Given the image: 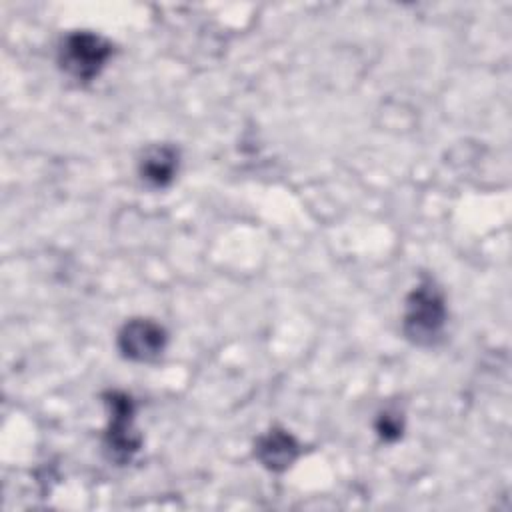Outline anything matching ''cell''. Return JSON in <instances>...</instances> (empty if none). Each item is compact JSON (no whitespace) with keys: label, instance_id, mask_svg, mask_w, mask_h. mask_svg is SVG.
Masks as SVG:
<instances>
[{"label":"cell","instance_id":"cell-2","mask_svg":"<svg viewBox=\"0 0 512 512\" xmlns=\"http://www.w3.org/2000/svg\"><path fill=\"white\" fill-rule=\"evenodd\" d=\"M112 42L92 30L68 32L58 46L60 70L78 84H88L100 76L112 58Z\"/></svg>","mask_w":512,"mask_h":512},{"label":"cell","instance_id":"cell-3","mask_svg":"<svg viewBox=\"0 0 512 512\" xmlns=\"http://www.w3.org/2000/svg\"><path fill=\"white\" fill-rule=\"evenodd\" d=\"M102 400L108 412V424L102 436L104 452L108 460L128 464L142 448V434L134 424V400L122 390H108Z\"/></svg>","mask_w":512,"mask_h":512},{"label":"cell","instance_id":"cell-1","mask_svg":"<svg viewBox=\"0 0 512 512\" xmlns=\"http://www.w3.org/2000/svg\"><path fill=\"white\" fill-rule=\"evenodd\" d=\"M448 308L442 288L432 278H422L406 296L402 332L416 346H434L446 328Z\"/></svg>","mask_w":512,"mask_h":512},{"label":"cell","instance_id":"cell-5","mask_svg":"<svg viewBox=\"0 0 512 512\" xmlns=\"http://www.w3.org/2000/svg\"><path fill=\"white\" fill-rule=\"evenodd\" d=\"M300 456L298 440L284 428L272 426L254 442V458L270 472L288 470Z\"/></svg>","mask_w":512,"mask_h":512},{"label":"cell","instance_id":"cell-6","mask_svg":"<svg viewBox=\"0 0 512 512\" xmlns=\"http://www.w3.org/2000/svg\"><path fill=\"white\" fill-rule=\"evenodd\" d=\"M180 168V150L174 144H150L138 158V176L150 188H166Z\"/></svg>","mask_w":512,"mask_h":512},{"label":"cell","instance_id":"cell-7","mask_svg":"<svg viewBox=\"0 0 512 512\" xmlns=\"http://www.w3.org/2000/svg\"><path fill=\"white\" fill-rule=\"evenodd\" d=\"M374 430L382 442H396L404 432V416L396 408H384L374 420Z\"/></svg>","mask_w":512,"mask_h":512},{"label":"cell","instance_id":"cell-4","mask_svg":"<svg viewBox=\"0 0 512 512\" xmlns=\"http://www.w3.org/2000/svg\"><path fill=\"white\" fill-rule=\"evenodd\" d=\"M168 346L166 328L152 318H130L116 334V348L130 362H154Z\"/></svg>","mask_w":512,"mask_h":512}]
</instances>
